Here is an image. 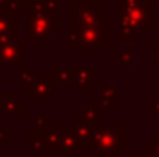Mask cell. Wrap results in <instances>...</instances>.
<instances>
[{"label": "cell", "mask_w": 159, "mask_h": 157, "mask_svg": "<svg viewBox=\"0 0 159 157\" xmlns=\"http://www.w3.org/2000/svg\"><path fill=\"white\" fill-rule=\"evenodd\" d=\"M154 46H156V52H157V57H156V61H154V65H159V43H156Z\"/></svg>", "instance_id": "cell-3"}, {"label": "cell", "mask_w": 159, "mask_h": 157, "mask_svg": "<svg viewBox=\"0 0 159 157\" xmlns=\"http://www.w3.org/2000/svg\"><path fill=\"white\" fill-rule=\"evenodd\" d=\"M96 150H111V154L117 157V152L126 146V128H104L96 133Z\"/></svg>", "instance_id": "cell-1"}, {"label": "cell", "mask_w": 159, "mask_h": 157, "mask_svg": "<svg viewBox=\"0 0 159 157\" xmlns=\"http://www.w3.org/2000/svg\"><path fill=\"white\" fill-rule=\"evenodd\" d=\"M129 157H156V155L146 150V152H143V154H129Z\"/></svg>", "instance_id": "cell-2"}]
</instances>
